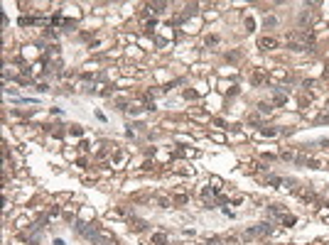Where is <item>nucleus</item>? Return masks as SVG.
I'll use <instances>...</instances> for the list:
<instances>
[{"instance_id": "obj_1", "label": "nucleus", "mask_w": 329, "mask_h": 245, "mask_svg": "<svg viewBox=\"0 0 329 245\" xmlns=\"http://www.w3.org/2000/svg\"><path fill=\"white\" fill-rule=\"evenodd\" d=\"M287 42L295 52H307L310 49V34L307 32H290L287 34Z\"/></svg>"}, {"instance_id": "obj_2", "label": "nucleus", "mask_w": 329, "mask_h": 245, "mask_svg": "<svg viewBox=\"0 0 329 245\" xmlns=\"http://www.w3.org/2000/svg\"><path fill=\"white\" fill-rule=\"evenodd\" d=\"M96 245H115V238L113 235H108V233H103V231H96V235L91 238Z\"/></svg>"}, {"instance_id": "obj_3", "label": "nucleus", "mask_w": 329, "mask_h": 245, "mask_svg": "<svg viewBox=\"0 0 329 245\" xmlns=\"http://www.w3.org/2000/svg\"><path fill=\"white\" fill-rule=\"evenodd\" d=\"M273 228L268 226V223H260V226H253V228H248V235H253V238H260V235H268Z\"/></svg>"}, {"instance_id": "obj_4", "label": "nucleus", "mask_w": 329, "mask_h": 245, "mask_svg": "<svg viewBox=\"0 0 329 245\" xmlns=\"http://www.w3.org/2000/svg\"><path fill=\"white\" fill-rule=\"evenodd\" d=\"M258 47H260L263 52H268V49H275V47H278V42H275L273 37H260V42H258Z\"/></svg>"}, {"instance_id": "obj_5", "label": "nucleus", "mask_w": 329, "mask_h": 245, "mask_svg": "<svg viewBox=\"0 0 329 245\" xmlns=\"http://www.w3.org/2000/svg\"><path fill=\"white\" fill-rule=\"evenodd\" d=\"M300 22H302V25H312V22H315V15H312V13H302L300 15Z\"/></svg>"}, {"instance_id": "obj_6", "label": "nucleus", "mask_w": 329, "mask_h": 245, "mask_svg": "<svg viewBox=\"0 0 329 245\" xmlns=\"http://www.w3.org/2000/svg\"><path fill=\"white\" fill-rule=\"evenodd\" d=\"M130 228H133V231H138V233L145 231V221H138V218H135V221H130Z\"/></svg>"}, {"instance_id": "obj_7", "label": "nucleus", "mask_w": 329, "mask_h": 245, "mask_svg": "<svg viewBox=\"0 0 329 245\" xmlns=\"http://www.w3.org/2000/svg\"><path fill=\"white\" fill-rule=\"evenodd\" d=\"M263 81H265V74H263V71H256V74H253V84H256V86H260Z\"/></svg>"}, {"instance_id": "obj_8", "label": "nucleus", "mask_w": 329, "mask_h": 245, "mask_svg": "<svg viewBox=\"0 0 329 245\" xmlns=\"http://www.w3.org/2000/svg\"><path fill=\"white\" fill-rule=\"evenodd\" d=\"M165 8H167L165 3H152V5H150V10H152V13H165Z\"/></svg>"}, {"instance_id": "obj_9", "label": "nucleus", "mask_w": 329, "mask_h": 245, "mask_svg": "<svg viewBox=\"0 0 329 245\" xmlns=\"http://www.w3.org/2000/svg\"><path fill=\"white\" fill-rule=\"evenodd\" d=\"M152 243L155 245H165V235H162V233H155V235H152Z\"/></svg>"}, {"instance_id": "obj_10", "label": "nucleus", "mask_w": 329, "mask_h": 245, "mask_svg": "<svg viewBox=\"0 0 329 245\" xmlns=\"http://www.w3.org/2000/svg\"><path fill=\"white\" fill-rule=\"evenodd\" d=\"M295 221H297L295 216H283V226H292Z\"/></svg>"}, {"instance_id": "obj_11", "label": "nucleus", "mask_w": 329, "mask_h": 245, "mask_svg": "<svg viewBox=\"0 0 329 245\" xmlns=\"http://www.w3.org/2000/svg\"><path fill=\"white\" fill-rule=\"evenodd\" d=\"M260 132H263V135H270V137H273V135H278V130H275V128H263Z\"/></svg>"}, {"instance_id": "obj_12", "label": "nucleus", "mask_w": 329, "mask_h": 245, "mask_svg": "<svg viewBox=\"0 0 329 245\" xmlns=\"http://www.w3.org/2000/svg\"><path fill=\"white\" fill-rule=\"evenodd\" d=\"M265 27H268V29L275 27V17H265Z\"/></svg>"}, {"instance_id": "obj_13", "label": "nucleus", "mask_w": 329, "mask_h": 245, "mask_svg": "<svg viewBox=\"0 0 329 245\" xmlns=\"http://www.w3.org/2000/svg\"><path fill=\"white\" fill-rule=\"evenodd\" d=\"M69 132H72V135H76V137H79V135H81V132H84V130L79 128V125H74V128H72V130H69Z\"/></svg>"}, {"instance_id": "obj_14", "label": "nucleus", "mask_w": 329, "mask_h": 245, "mask_svg": "<svg viewBox=\"0 0 329 245\" xmlns=\"http://www.w3.org/2000/svg\"><path fill=\"white\" fill-rule=\"evenodd\" d=\"M246 27H248V29H253V27H256V22H253V17H246Z\"/></svg>"}, {"instance_id": "obj_15", "label": "nucleus", "mask_w": 329, "mask_h": 245, "mask_svg": "<svg viewBox=\"0 0 329 245\" xmlns=\"http://www.w3.org/2000/svg\"><path fill=\"white\" fill-rule=\"evenodd\" d=\"M283 103H285V96H280V93H278V96H275V105H283Z\"/></svg>"}, {"instance_id": "obj_16", "label": "nucleus", "mask_w": 329, "mask_h": 245, "mask_svg": "<svg viewBox=\"0 0 329 245\" xmlns=\"http://www.w3.org/2000/svg\"><path fill=\"white\" fill-rule=\"evenodd\" d=\"M258 108H260V113H268V110H270V105H268V103H260Z\"/></svg>"}, {"instance_id": "obj_17", "label": "nucleus", "mask_w": 329, "mask_h": 245, "mask_svg": "<svg viewBox=\"0 0 329 245\" xmlns=\"http://www.w3.org/2000/svg\"><path fill=\"white\" fill-rule=\"evenodd\" d=\"M209 245H224V243H221L219 238H214V240H209Z\"/></svg>"}]
</instances>
